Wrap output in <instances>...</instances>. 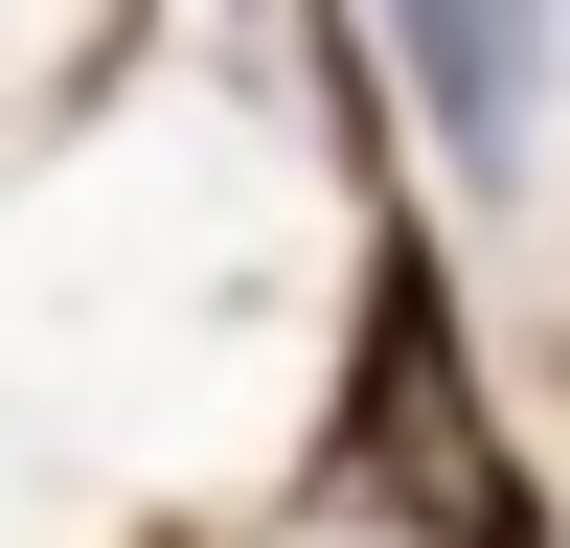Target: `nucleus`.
<instances>
[{
  "mask_svg": "<svg viewBox=\"0 0 570 548\" xmlns=\"http://www.w3.org/2000/svg\"><path fill=\"white\" fill-rule=\"evenodd\" d=\"M389 46H411V91H434V137L456 160H525V115H548V0H389Z\"/></svg>",
  "mask_w": 570,
  "mask_h": 548,
  "instance_id": "1",
  "label": "nucleus"
}]
</instances>
